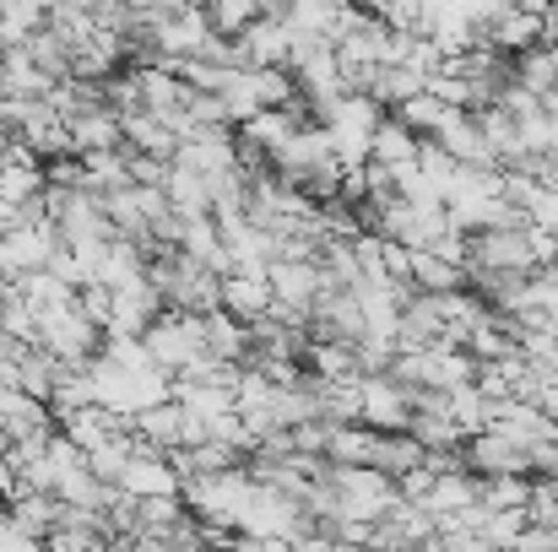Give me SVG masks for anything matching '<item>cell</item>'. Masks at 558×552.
Here are the masks:
<instances>
[{
  "label": "cell",
  "mask_w": 558,
  "mask_h": 552,
  "mask_svg": "<svg viewBox=\"0 0 558 552\" xmlns=\"http://www.w3.org/2000/svg\"><path fill=\"white\" fill-rule=\"evenodd\" d=\"M374 444H379V433L364 428V422H353V428H331V439H326V461H331V466H348V471H369Z\"/></svg>",
  "instance_id": "cell-20"
},
{
  "label": "cell",
  "mask_w": 558,
  "mask_h": 552,
  "mask_svg": "<svg viewBox=\"0 0 558 552\" xmlns=\"http://www.w3.org/2000/svg\"><path fill=\"white\" fill-rule=\"evenodd\" d=\"M11 142H16V136H11V131H5V125H0V158H5V152H11Z\"/></svg>",
  "instance_id": "cell-33"
},
{
  "label": "cell",
  "mask_w": 558,
  "mask_h": 552,
  "mask_svg": "<svg viewBox=\"0 0 558 552\" xmlns=\"http://www.w3.org/2000/svg\"><path fill=\"white\" fill-rule=\"evenodd\" d=\"M60 515H65V504L49 499V493H16V499H11V520H16V531L33 537V542H49V537L60 531Z\"/></svg>",
  "instance_id": "cell-16"
},
{
  "label": "cell",
  "mask_w": 558,
  "mask_h": 552,
  "mask_svg": "<svg viewBox=\"0 0 558 552\" xmlns=\"http://www.w3.org/2000/svg\"><path fill=\"white\" fill-rule=\"evenodd\" d=\"M163 195H169V206L180 211V217H211V189L206 180L195 174V169H180V163H169V180H163Z\"/></svg>",
  "instance_id": "cell-21"
},
{
  "label": "cell",
  "mask_w": 558,
  "mask_h": 552,
  "mask_svg": "<svg viewBox=\"0 0 558 552\" xmlns=\"http://www.w3.org/2000/svg\"><path fill=\"white\" fill-rule=\"evenodd\" d=\"M515 82H521L526 93H537V98L558 93V44H537L532 54H521V60H515Z\"/></svg>",
  "instance_id": "cell-23"
},
{
  "label": "cell",
  "mask_w": 558,
  "mask_h": 552,
  "mask_svg": "<svg viewBox=\"0 0 558 552\" xmlns=\"http://www.w3.org/2000/svg\"><path fill=\"white\" fill-rule=\"evenodd\" d=\"M0 461H11V439H5V428H0Z\"/></svg>",
  "instance_id": "cell-34"
},
{
  "label": "cell",
  "mask_w": 558,
  "mask_h": 552,
  "mask_svg": "<svg viewBox=\"0 0 558 552\" xmlns=\"http://www.w3.org/2000/svg\"><path fill=\"white\" fill-rule=\"evenodd\" d=\"M412 293H428V298H445V293H466V266L423 249L412 255Z\"/></svg>",
  "instance_id": "cell-15"
},
{
  "label": "cell",
  "mask_w": 558,
  "mask_h": 552,
  "mask_svg": "<svg viewBox=\"0 0 558 552\" xmlns=\"http://www.w3.org/2000/svg\"><path fill=\"white\" fill-rule=\"evenodd\" d=\"M466 471L477 477V482H488V477H532V455L521 450V444H510L505 433H477V439H466Z\"/></svg>",
  "instance_id": "cell-7"
},
{
  "label": "cell",
  "mask_w": 558,
  "mask_h": 552,
  "mask_svg": "<svg viewBox=\"0 0 558 552\" xmlns=\"http://www.w3.org/2000/svg\"><path fill=\"white\" fill-rule=\"evenodd\" d=\"M180 499H185V510L201 526L239 537V520H244V510H250V499H255V477H250V466L217 471V477H190Z\"/></svg>",
  "instance_id": "cell-1"
},
{
  "label": "cell",
  "mask_w": 558,
  "mask_h": 552,
  "mask_svg": "<svg viewBox=\"0 0 558 552\" xmlns=\"http://www.w3.org/2000/svg\"><path fill=\"white\" fill-rule=\"evenodd\" d=\"M390 114L364 98V93H348V98H337L326 114H320V131L331 136V147H337V158H342V169H369V152H374V136H379V125H385Z\"/></svg>",
  "instance_id": "cell-2"
},
{
  "label": "cell",
  "mask_w": 558,
  "mask_h": 552,
  "mask_svg": "<svg viewBox=\"0 0 558 552\" xmlns=\"http://www.w3.org/2000/svg\"><path fill=\"white\" fill-rule=\"evenodd\" d=\"M417 169H423V180L434 184L439 195H450V184L461 180V163H456L439 142H423V147H417Z\"/></svg>",
  "instance_id": "cell-26"
},
{
  "label": "cell",
  "mask_w": 558,
  "mask_h": 552,
  "mask_svg": "<svg viewBox=\"0 0 558 552\" xmlns=\"http://www.w3.org/2000/svg\"><path fill=\"white\" fill-rule=\"evenodd\" d=\"M543 184L558 195V158H543Z\"/></svg>",
  "instance_id": "cell-32"
},
{
  "label": "cell",
  "mask_w": 558,
  "mask_h": 552,
  "mask_svg": "<svg viewBox=\"0 0 558 552\" xmlns=\"http://www.w3.org/2000/svg\"><path fill=\"white\" fill-rule=\"evenodd\" d=\"M271 293H277L282 309L315 315V304H320V293H326L320 260H277V266H271Z\"/></svg>",
  "instance_id": "cell-10"
},
{
  "label": "cell",
  "mask_w": 558,
  "mask_h": 552,
  "mask_svg": "<svg viewBox=\"0 0 558 552\" xmlns=\"http://www.w3.org/2000/svg\"><path fill=\"white\" fill-rule=\"evenodd\" d=\"M76 309H82L98 331H109V326H114V293H109V287H98V282L76 293Z\"/></svg>",
  "instance_id": "cell-28"
},
{
  "label": "cell",
  "mask_w": 558,
  "mask_h": 552,
  "mask_svg": "<svg viewBox=\"0 0 558 552\" xmlns=\"http://www.w3.org/2000/svg\"><path fill=\"white\" fill-rule=\"evenodd\" d=\"M250 326H239L228 309H217V315H206V353L217 358V364L228 368H244L250 364Z\"/></svg>",
  "instance_id": "cell-14"
},
{
  "label": "cell",
  "mask_w": 558,
  "mask_h": 552,
  "mask_svg": "<svg viewBox=\"0 0 558 552\" xmlns=\"http://www.w3.org/2000/svg\"><path fill=\"white\" fill-rule=\"evenodd\" d=\"M526 222H537L543 233H554V238H558V195H554V189H543V200L532 206V217H526Z\"/></svg>",
  "instance_id": "cell-29"
},
{
  "label": "cell",
  "mask_w": 558,
  "mask_h": 552,
  "mask_svg": "<svg viewBox=\"0 0 558 552\" xmlns=\"http://www.w3.org/2000/svg\"><path fill=\"white\" fill-rule=\"evenodd\" d=\"M510 552H558V537L548 531V526H532V531H526V537H521Z\"/></svg>",
  "instance_id": "cell-30"
},
{
  "label": "cell",
  "mask_w": 558,
  "mask_h": 552,
  "mask_svg": "<svg viewBox=\"0 0 558 552\" xmlns=\"http://www.w3.org/2000/svg\"><path fill=\"white\" fill-rule=\"evenodd\" d=\"M390 504H401V488L379 471H331V515L326 520H348V526H374Z\"/></svg>",
  "instance_id": "cell-3"
},
{
  "label": "cell",
  "mask_w": 558,
  "mask_h": 552,
  "mask_svg": "<svg viewBox=\"0 0 558 552\" xmlns=\"http://www.w3.org/2000/svg\"><path fill=\"white\" fill-rule=\"evenodd\" d=\"M16 293L33 304V315H49V309H71V304H76V287H65L54 271H33V277H22Z\"/></svg>",
  "instance_id": "cell-25"
},
{
  "label": "cell",
  "mask_w": 558,
  "mask_h": 552,
  "mask_svg": "<svg viewBox=\"0 0 558 552\" xmlns=\"http://www.w3.org/2000/svg\"><path fill=\"white\" fill-rule=\"evenodd\" d=\"M131 439H136L142 450H153V455H180V450L206 444V422H201V417H190L180 401H169V406L142 412V417L131 422Z\"/></svg>",
  "instance_id": "cell-5"
},
{
  "label": "cell",
  "mask_w": 558,
  "mask_h": 552,
  "mask_svg": "<svg viewBox=\"0 0 558 552\" xmlns=\"http://www.w3.org/2000/svg\"><path fill=\"white\" fill-rule=\"evenodd\" d=\"M417 136L390 114L385 125H379V136H374V152H369V169H385V174H401V169H412L417 163Z\"/></svg>",
  "instance_id": "cell-17"
},
{
  "label": "cell",
  "mask_w": 558,
  "mask_h": 552,
  "mask_svg": "<svg viewBox=\"0 0 558 552\" xmlns=\"http://www.w3.org/2000/svg\"><path fill=\"white\" fill-rule=\"evenodd\" d=\"M255 22H260V5H250V0H211L206 5V27L217 38H228V44H239Z\"/></svg>",
  "instance_id": "cell-24"
},
{
  "label": "cell",
  "mask_w": 558,
  "mask_h": 552,
  "mask_svg": "<svg viewBox=\"0 0 558 552\" xmlns=\"http://www.w3.org/2000/svg\"><path fill=\"white\" fill-rule=\"evenodd\" d=\"M114 488H120L125 499H180V493H185L174 461H169V455H153V450H142V444H136V455H131V466L120 471Z\"/></svg>",
  "instance_id": "cell-8"
},
{
  "label": "cell",
  "mask_w": 558,
  "mask_h": 552,
  "mask_svg": "<svg viewBox=\"0 0 558 552\" xmlns=\"http://www.w3.org/2000/svg\"><path fill=\"white\" fill-rule=\"evenodd\" d=\"M104 358L114 368H125V373H163V368L153 364L147 342H131V336H104Z\"/></svg>",
  "instance_id": "cell-27"
},
{
  "label": "cell",
  "mask_w": 558,
  "mask_h": 552,
  "mask_svg": "<svg viewBox=\"0 0 558 552\" xmlns=\"http://www.w3.org/2000/svg\"><path fill=\"white\" fill-rule=\"evenodd\" d=\"M359 390H364V428H374V433H407L412 428V395L390 373H369Z\"/></svg>",
  "instance_id": "cell-9"
},
{
  "label": "cell",
  "mask_w": 558,
  "mask_h": 552,
  "mask_svg": "<svg viewBox=\"0 0 558 552\" xmlns=\"http://www.w3.org/2000/svg\"><path fill=\"white\" fill-rule=\"evenodd\" d=\"M434 537H439V526H434L417 504H407V499L390 504V510L369 526V548L374 552H423Z\"/></svg>",
  "instance_id": "cell-6"
},
{
  "label": "cell",
  "mask_w": 558,
  "mask_h": 552,
  "mask_svg": "<svg viewBox=\"0 0 558 552\" xmlns=\"http://www.w3.org/2000/svg\"><path fill=\"white\" fill-rule=\"evenodd\" d=\"M120 125H125V147H131V152L158 158V163H174L180 136H174L163 120H153V114H131V120H120Z\"/></svg>",
  "instance_id": "cell-18"
},
{
  "label": "cell",
  "mask_w": 558,
  "mask_h": 552,
  "mask_svg": "<svg viewBox=\"0 0 558 552\" xmlns=\"http://www.w3.org/2000/svg\"><path fill=\"white\" fill-rule=\"evenodd\" d=\"M16 228H22V211L0 195V238H5V233H16Z\"/></svg>",
  "instance_id": "cell-31"
},
{
  "label": "cell",
  "mask_w": 558,
  "mask_h": 552,
  "mask_svg": "<svg viewBox=\"0 0 558 552\" xmlns=\"http://www.w3.org/2000/svg\"><path fill=\"white\" fill-rule=\"evenodd\" d=\"M554 271H558V266H554Z\"/></svg>",
  "instance_id": "cell-35"
},
{
  "label": "cell",
  "mask_w": 558,
  "mask_h": 552,
  "mask_svg": "<svg viewBox=\"0 0 558 552\" xmlns=\"http://www.w3.org/2000/svg\"><path fill=\"white\" fill-rule=\"evenodd\" d=\"M65 125H71V152H76V158L125 152V125H120L114 109H87V114H76V120H65Z\"/></svg>",
  "instance_id": "cell-11"
},
{
  "label": "cell",
  "mask_w": 558,
  "mask_h": 552,
  "mask_svg": "<svg viewBox=\"0 0 558 552\" xmlns=\"http://www.w3.org/2000/svg\"><path fill=\"white\" fill-rule=\"evenodd\" d=\"M417 466H428V450H423V444H417L412 433H379L369 471L390 477V482H401V477H412Z\"/></svg>",
  "instance_id": "cell-13"
},
{
  "label": "cell",
  "mask_w": 558,
  "mask_h": 552,
  "mask_svg": "<svg viewBox=\"0 0 558 552\" xmlns=\"http://www.w3.org/2000/svg\"><path fill=\"white\" fill-rule=\"evenodd\" d=\"M22 49L33 54V65H38L49 82H71V44H65V38L49 27V22H44V27H38V33H33Z\"/></svg>",
  "instance_id": "cell-22"
},
{
  "label": "cell",
  "mask_w": 558,
  "mask_h": 552,
  "mask_svg": "<svg viewBox=\"0 0 558 552\" xmlns=\"http://www.w3.org/2000/svg\"><path fill=\"white\" fill-rule=\"evenodd\" d=\"M222 309L239 320V326H260V320H271V309H277V293H271V277H228L222 282Z\"/></svg>",
  "instance_id": "cell-12"
},
{
  "label": "cell",
  "mask_w": 558,
  "mask_h": 552,
  "mask_svg": "<svg viewBox=\"0 0 558 552\" xmlns=\"http://www.w3.org/2000/svg\"><path fill=\"white\" fill-rule=\"evenodd\" d=\"M532 493H537L532 477H488V482H477V504L494 510V515H532Z\"/></svg>",
  "instance_id": "cell-19"
},
{
  "label": "cell",
  "mask_w": 558,
  "mask_h": 552,
  "mask_svg": "<svg viewBox=\"0 0 558 552\" xmlns=\"http://www.w3.org/2000/svg\"><path fill=\"white\" fill-rule=\"evenodd\" d=\"M142 342H147L153 364L163 368L169 379H185L201 358H211V353H206V320H195V315H174V309H169V315H163Z\"/></svg>",
  "instance_id": "cell-4"
}]
</instances>
